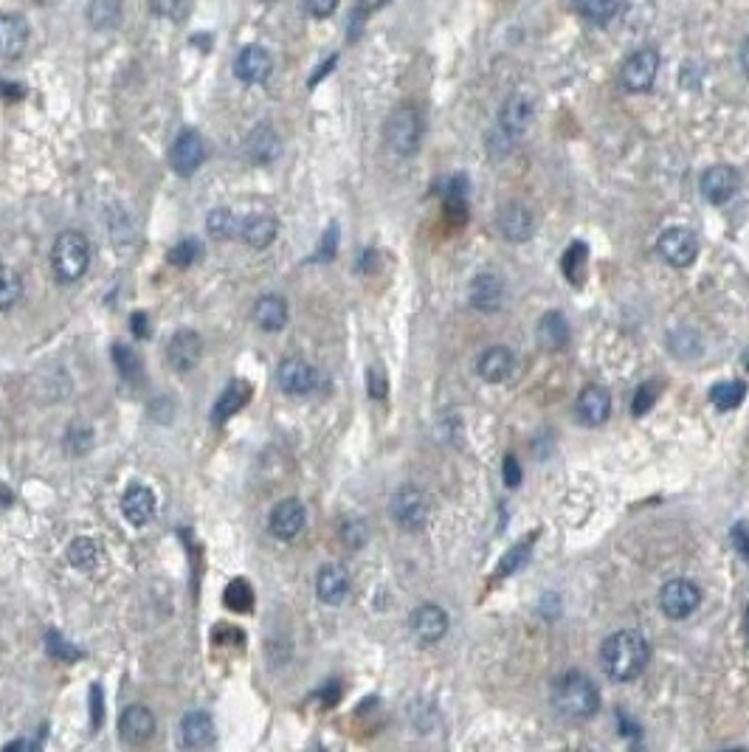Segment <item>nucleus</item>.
Listing matches in <instances>:
<instances>
[{"label": "nucleus", "mask_w": 749, "mask_h": 752, "mask_svg": "<svg viewBox=\"0 0 749 752\" xmlns=\"http://www.w3.org/2000/svg\"><path fill=\"white\" fill-rule=\"evenodd\" d=\"M648 660H651L648 640L634 629L614 631L600 648V668L614 682H634L648 668Z\"/></svg>", "instance_id": "nucleus-1"}, {"label": "nucleus", "mask_w": 749, "mask_h": 752, "mask_svg": "<svg viewBox=\"0 0 749 752\" xmlns=\"http://www.w3.org/2000/svg\"><path fill=\"white\" fill-rule=\"evenodd\" d=\"M552 707L564 722H589L600 710V693L589 676L569 671L552 685Z\"/></svg>", "instance_id": "nucleus-2"}, {"label": "nucleus", "mask_w": 749, "mask_h": 752, "mask_svg": "<svg viewBox=\"0 0 749 752\" xmlns=\"http://www.w3.org/2000/svg\"><path fill=\"white\" fill-rule=\"evenodd\" d=\"M51 268H54V277L60 282H68V285H74V282L85 277L88 268H91V243H88V237L77 229L57 234L54 248H51Z\"/></svg>", "instance_id": "nucleus-3"}, {"label": "nucleus", "mask_w": 749, "mask_h": 752, "mask_svg": "<svg viewBox=\"0 0 749 752\" xmlns=\"http://www.w3.org/2000/svg\"><path fill=\"white\" fill-rule=\"evenodd\" d=\"M533 119V108H530V102L524 99V96H510L507 99V105L499 113V124H496V130L490 133V150L493 155H507L513 147H516V141L519 136L527 130V124Z\"/></svg>", "instance_id": "nucleus-4"}, {"label": "nucleus", "mask_w": 749, "mask_h": 752, "mask_svg": "<svg viewBox=\"0 0 749 752\" xmlns=\"http://www.w3.org/2000/svg\"><path fill=\"white\" fill-rule=\"evenodd\" d=\"M702 606V589L688 578H673L659 592V609L668 620H685Z\"/></svg>", "instance_id": "nucleus-5"}, {"label": "nucleus", "mask_w": 749, "mask_h": 752, "mask_svg": "<svg viewBox=\"0 0 749 752\" xmlns=\"http://www.w3.org/2000/svg\"><path fill=\"white\" fill-rule=\"evenodd\" d=\"M659 74V51L654 46L637 48L620 68V82L631 93H645L654 88Z\"/></svg>", "instance_id": "nucleus-6"}, {"label": "nucleus", "mask_w": 749, "mask_h": 752, "mask_svg": "<svg viewBox=\"0 0 749 752\" xmlns=\"http://www.w3.org/2000/svg\"><path fill=\"white\" fill-rule=\"evenodd\" d=\"M392 519L398 524L400 530L406 533H414V530H423L428 522V513H431V505H428V496L420 488H400L395 496H392Z\"/></svg>", "instance_id": "nucleus-7"}, {"label": "nucleus", "mask_w": 749, "mask_h": 752, "mask_svg": "<svg viewBox=\"0 0 749 752\" xmlns=\"http://www.w3.org/2000/svg\"><path fill=\"white\" fill-rule=\"evenodd\" d=\"M423 139V122L414 108H400L386 122V141L398 155L417 153Z\"/></svg>", "instance_id": "nucleus-8"}, {"label": "nucleus", "mask_w": 749, "mask_h": 752, "mask_svg": "<svg viewBox=\"0 0 749 752\" xmlns=\"http://www.w3.org/2000/svg\"><path fill=\"white\" fill-rule=\"evenodd\" d=\"M657 251L662 260L673 268H688L699 257V237L685 226H673L659 234Z\"/></svg>", "instance_id": "nucleus-9"}, {"label": "nucleus", "mask_w": 749, "mask_h": 752, "mask_svg": "<svg viewBox=\"0 0 749 752\" xmlns=\"http://www.w3.org/2000/svg\"><path fill=\"white\" fill-rule=\"evenodd\" d=\"M203 161H206V141H203V136H200L198 130H184L178 139L172 141L169 164H172V169H175L181 178L195 175Z\"/></svg>", "instance_id": "nucleus-10"}, {"label": "nucleus", "mask_w": 749, "mask_h": 752, "mask_svg": "<svg viewBox=\"0 0 749 752\" xmlns=\"http://www.w3.org/2000/svg\"><path fill=\"white\" fill-rule=\"evenodd\" d=\"M276 381L282 386V392L302 398V395H310L319 386V372H316L313 364H307L305 358L291 355V358H282V364L276 369Z\"/></svg>", "instance_id": "nucleus-11"}, {"label": "nucleus", "mask_w": 749, "mask_h": 752, "mask_svg": "<svg viewBox=\"0 0 749 752\" xmlns=\"http://www.w3.org/2000/svg\"><path fill=\"white\" fill-rule=\"evenodd\" d=\"M738 189H741V175L730 164H716L702 175V195L713 206L730 203L738 195Z\"/></svg>", "instance_id": "nucleus-12"}, {"label": "nucleus", "mask_w": 749, "mask_h": 752, "mask_svg": "<svg viewBox=\"0 0 749 752\" xmlns=\"http://www.w3.org/2000/svg\"><path fill=\"white\" fill-rule=\"evenodd\" d=\"M307 524V510L299 499H282L279 505L271 510V533H274L279 541H293L305 530Z\"/></svg>", "instance_id": "nucleus-13"}, {"label": "nucleus", "mask_w": 749, "mask_h": 752, "mask_svg": "<svg viewBox=\"0 0 749 752\" xmlns=\"http://www.w3.org/2000/svg\"><path fill=\"white\" fill-rule=\"evenodd\" d=\"M409 626H412V634L420 643L434 645L440 643L445 637V631H448V614L440 606H434V603H423V606H417L412 612Z\"/></svg>", "instance_id": "nucleus-14"}, {"label": "nucleus", "mask_w": 749, "mask_h": 752, "mask_svg": "<svg viewBox=\"0 0 749 752\" xmlns=\"http://www.w3.org/2000/svg\"><path fill=\"white\" fill-rule=\"evenodd\" d=\"M119 736L124 744H147L155 736V716L150 707L144 705H130L124 707L119 716Z\"/></svg>", "instance_id": "nucleus-15"}, {"label": "nucleus", "mask_w": 749, "mask_h": 752, "mask_svg": "<svg viewBox=\"0 0 749 752\" xmlns=\"http://www.w3.org/2000/svg\"><path fill=\"white\" fill-rule=\"evenodd\" d=\"M274 71V60L262 46H245L234 60V77L245 85H262Z\"/></svg>", "instance_id": "nucleus-16"}, {"label": "nucleus", "mask_w": 749, "mask_h": 752, "mask_svg": "<svg viewBox=\"0 0 749 752\" xmlns=\"http://www.w3.org/2000/svg\"><path fill=\"white\" fill-rule=\"evenodd\" d=\"M200 355H203V341L195 330H178L169 338L167 361L175 372H192L198 367Z\"/></svg>", "instance_id": "nucleus-17"}, {"label": "nucleus", "mask_w": 749, "mask_h": 752, "mask_svg": "<svg viewBox=\"0 0 749 752\" xmlns=\"http://www.w3.org/2000/svg\"><path fill=\"white\" fill-rule=\"evenodd\" d=\"M575 415L589 429L603 426L609 420V415H612V395L603 386H586L578 403H575Z\"/></svg>", "instance_id": "nucleus-18"}, {"label": "nucleus", "mask_w": 749, "mask_h": 752, "mask_svg": "<svg viewBox=\"0 0 749 752\" xmlns=\"http://www.w3.org/2000/svg\"><path fill=\"white\" fill-rule=\"evenodd\" d=\"M350 589V572L341 567V564H327V567L319 569V575H316V595H319L321 603L338 606V603L347 600Z\"/></svg>", "instance_id": "nucleus-19"}, {"label": "nucleus", "mask_w": 749, "mask_h": 752, "mask_svg": "<svg viewBox=\"0 0 749 752\" xmlns=\"http://www.w3.org/2000/svg\"><path fill=\"white\" fill-rule=\"evenodd\" d=\"M496 226H499L505 240H510V243H524V240L533 237L535 220L527 206H521V203H507L505 209L499 212V217H496Z\"/></svg>", "instance_id": "nucleus-20"}, {"label": "nucleus", "mask_w": 749, "mask_h": 752, "mask_svg": "<svg viewBox=\"0 0 749 752\" xmlns=\"http://www.w3.org/2000/svg\"><path fill=\"white\" fill-rule=\"evenodd\" d=\"M29 23L20 15H0V60H17L29 46Z\"/></svg>", "instance_id": "nucleus-21"}, {"label": "nucleus", "mask_w": 749, "mask_h": 752, "mask_svg": "<svg viewBox=\"0 0 749 752\" xmlns=\"http://www.w3.org/2000/svg\"><path fill=\"white\" fill-rule=\"evenodd\" d=\"M181 744L186 750H206L214 744V722L206 710H189L181 719Z\"/></svg>", "instance_id": "nucleus-22"}, {"label": "nucleus", "mask_w": 749, "mask_h": 752, "mask_svg": "<svg viewBox=\"0 0 749 752\" xmlns=\"http://www.w3.org/2000/svg\"><path fill=\"white\" fill-rule=\"evenodd\" d=\"M513 369H516V358L507 347H488L476 361L479 378H485L488 384H505L513 375Z\"/></svg>", "instance_id": "nucleus-23"}, {"label": "nucleus", "mask_w": 749, "mask_h": 752, "mask_svg": "<svg viewBox=\"0 0 749 752\" xmlns=\"http://www.w3.org/2000/svg\"><path fill=\"white\" fill-rule=\"evenodd\" d=\"M122 513L133 527H144L155 516V493L147 485H130L122 496Z\"/></svg>", "instance_id": "nucleus-24"}, {"label": "nucleus", "mask_w": 749, "mask_h": 752, "mask_svg": "<svg viewBox=\"0 0 749 752\" xmlns=\"http://www.w3.org/2000/svg\"><path fill=\"white\" fill-rule=\"evenodd\" d=\"M502 299H505V282L496 277L493 271H485V274H476L474 282H471V305L482 313H493L502 307Z\"/></svg>", "instance_id": "nucleus-25"}, {"label": "nucleus", "mask_w": 749, "mask_h": 752, "mask_svg": "<svg viewBox=\"0 0 749 752\" xmlns=\"http://www.w3.org/2000/svg\"><path fill=\"white\" fill-rule=\"evenodd\" d=\"M535 341L541 350H550V353H558L569 344V324H566L564 313L552 310L547 316H541V322L535 327Z\"/></svg>", "instance_id": "nucleus-26"}, {"label": "nucleus", "mask_w": 749, "mask_h": 752, "mask_svg": "<svg viewBox=\"0 0 749 752\" xmlns=\"http://www.w3.org/2000/svg\"><path fill=\"white\" fill-rule=\"evenodd\" d=\"M254 322L265 333H279L288 324V302L279 293H265L254 305Z\"/></svg>", "instance_id": "nucleus-27"}, {"label": "nucleus", "mask_w": 749, "mask_h": 752, "mask_svg": "<svg viewBox=\"0 0 749 752\" xmlns=\"http://www.w3.org/2000/svg\"><path fill=\"white\" fill-rule=\"evenodd\" d=\"M245 153L254 164H271L282 153V141L276 136L274 127L268 124H260L251 136H248V144H245Z\"/></svg>", "instance_id": "nucleus-28"}, {"label": "nucleus", "mask_w": 749, "mask_h": 752, "mask_svg": "<svg viewBox=\"0 0 749 752\" xmlns=\"http://www.w3.org/2000/svg\"><path fill=\"white\" fill-rule=\"evenodd\" d=\"M251 400V384L248 381H231L226 389H223V395L217 398L212 409V420L220 426V423H226L229 417H234L240 409H243L245 403Z\"/></svg>", "instance_id": "nucleus-29"}, {"label": "nucleus", "mask_w": 749, "mask_h": 752, "mask_svg": "<svg viewBox=\"0 0 749 752\" xmlns=\"http://www.w3.org/2000/svg\"><path fill=\"white\" fill-rule=\"evenodd\" d=\"M240 234L251 248H268L279 234V223L271 215H254L240 223Z\"/></svg>", "instance_id": "nucleus-30"}, {"label": "nucleus", "mask_w": 749, "mask_h": 752, "mask_svg": "<svg viewBox=\"0 0 749 752\" xmlns=\"http://www.w3.org/2000/svg\"><path fill=\"white\" fill-rule=\"evenodd\" d=\"M88 23L96 31L116 29L122 23V0H91L88 3Z\"/></svg>", "instance_id": "nucleus-31"}, {"label": "nucleus", "mask_w": 749, "mask_h": 752, "mask_svg": "<svg viewBox=\"0 0 749 752\" xmlns=\"http://www.w3.org/2000/svg\"><path fill=\"white\" fill-rule=\"evenodd\" d=\"M747 398V384L741 381H724V384H716L710 389V400L719 412H733Z\"/></svg>", "instance_id": "nucleus-32"}, {"label": "nucleus", "mask_w": 749, "mask_h": 752, "mask_svg": "<svg viewBox=\"0 0 749 752\" xmlns=\"http://www.w3.org/2000/svg\"><path fill=\"white\" fill-rule=\"evenodd\" d=\"M23 299V277L15 268L0 265V313L12 310Z\"/></svg>", "instance_id": "nucleus-33"}, {"label": "nucleus", "mask_w": 749, "mask_h": 752, "mask_svg": "<svg viewBox=\"0 0 749 752\" xmlns=\"http://www.w3.org/2000/svg\"><path fill=\"white\" fill-rule=\"evenodd\" d=\"M575 12L595 26H606L617 15V0H575Z\"/></svg>", "instance_id": "nucleus-34"}, {"label": "nucleus", "mask_w": 749, "mask_h": 752, "mask_svg": "<svg viewBox=\"0 0 749 752\" xmlns=\"http://www.w3.org/2000/svg\"><path fill=\"white\" fill-rule=\"evenodd\" d=\"M68 561H71V567L82 569V572H91V569L99 564V544L88 536L74 538L71 547H68Z\"/></svg>", "instance_id": "nucleus-35"}, {"label": "nucleus", "mask_w": 749, "mask_h": 752, "mask_svg": "<svg viewBox=\"0 0 749 752\" xmlns=\"http://www.w3.org/2000/svg\"><path fill=\"white\" fill-rule=\"evenodd\" d=\"M110 355H113V364H116V369H119V375H122L124 381H136V378H141V355L133 350V347H127V344H113V350H110Z\"/></svg>", "instance_id": "nucleus-36"}, {"label": "nucleus", "mask_w": 749, "mask_h": 752, "mask_svg": "<svg viewBox=\"0 0 749 752\" xmlns=\"http://www.w3.org/2000/svg\"><path fill=\"white\" fill-rule=\"evenodd\" d=\"M223 603L229 606L231 612H237V614L251 612V609H254V589H251L248 581L237 578V581H231V584L226 586V592H223Z\"/></svg>", "instance_id": "nucleus-37"}, {"label": "nucleus", "mask_w": 749, "mask_h": 752, "mask_svg": "<svg viewBox=\"0 0 749 752\" xmlns=\"http://www.w3.org/2000/svg\"><path fill=\"white\" fill-rule=\"evenodd\" d=\"M206 229L214 240H231L234 234H240V220L234 217L231 209H214L206 220Z\"/></svg>", "instance_id": "nucleus-38"}, {"label": "nucleus", "mask_w": 749, "mask_h": 752, "mask_svg": "<svg viewBox=\"0 0 749 752\" xmlns=\"http://www.w3.org/2000/svg\"><path fill=\"white\" fill-rule=\"evenodd\" d=\"M586 262H589V248L583 243H572L564 251V274L566 279H572L575 285H581L583 274H586Z\"/></svg>", "instance_id": "nucleus-39"}, {"label": "nucleus", "mask_w": 749, "mask_h": 752, "mask_svg": "<svg viewBox=\"0 0 749 752\" xmlns=\"http://www.w3.org/2000/svg\"><path fill=\"white\" fill-rule=\"evenodd\" d=\"M200 254H203V246H200L195 237H186V240H181L178 246L169 248L167 257H169V262L175 265V268H189L192 262L198 260Z\"/></svg>", "instance_id": "nucleus-40"}, {"label": "nucleus", "mask_w": 749, "mask_h": 752, "mask_svg": "<svg viewBox=\"0 0 749 752\" xmlns=\"http://www.w3.org/2000/svg\"><path fill=\"white\" fill-rule=\"evenodd\" d=\"M46 651L54 660L62 662H77L82 657V651H79L77 645L71 643V640H62L57 631H48L46 634Z\"/></svg>", "instance_id": "nucleus-41"}, {"label": "nucleus", "mask_w": 749, "mask_h": 752, "mask_svg": "<svg viewBox=\"0 0 749 752\" xmlns=\"http://www.w3.org/2000/svg\"><path fill=\"white\" fill-rule=\"evenodd\" d=\"M659 400V386L654 381H645V384L637 386V395L631 400V415L634 417H645L651 409H654V403Z\"/></svg>", "instance_id": "nucleus-42"}, {"label": "nucleus", "mask_w": 749, "mask_h": 752, "mask_svg": "<svg viewBox=\"0 0 749 752\" xmlns=\"http://www.w3.org/2000/svg\"><path fill=\"white\" fill-rule=\"evenodd\" d=\"M341 541L350 547V550H358V547H364L367 544V538H369V530H367V522L364 519H344L341 522Z\"/></svg>", "instance_id": "nucleus-43"}, {"label": "nucleus", "mask_w": 749, "mask_h": 752, "mask_svg": "<svg viewBox=\"0 0 749 752\" xmlns=\"http://www.w3.org/2000/svg\"><path fill=\"white\" fill-rule=\"evenodd\" d=\"M527 555H530V541H521V544H516L510 553L499 561V575H513L516 569L527 561Z\"/></svg>", "instance_id": "nucleus-44"}, {"label": "nucleus", "mask_w": 749, "mask_h": 752, "mask_svg": "<svg viewBox=\"0 0 749 752\" xmlns=\"http://www.w3.org/2000/svg\"><path fill=\"white\" fill-rule=\"evenodd\" d=\"M338 251V226H330V229L324 231V237H321V246L319 251L313 254V260L316 262H330L336 257Z\"/></svg>", "instance_id": "nucleus-45"}, {"label": "nucleus", "mask_w": 749, "mask_h": 752, "mask_svg": "<svg viewBox=\"0 0 749 752\" xmlns=\"http://www.w3.org/2000/svg\"><path fill=\"white\" fill-rule=\"evenodd\" d=\"M338 9V0H305V12L310 17H330Z\"/></svg>", "instance_id": "nucleus-46"}, {"label": "nucleus", "mask_w": 749, "mask_h": 752, "mask_svg": "<svg viewBox=\"0 0 749 752\" xmlns=\"http://www.w3.org/2000/svg\"><path fill=\"white\" fill-rule=\"evenodd\" d=\"M68 448L74 454H85L91 448V431L88 429H71L68 431Z\"/></svg>", "instance_id": "nucleus-47"}, {"label": "nucleus", "mask_w": 749, "mask_h": 752, "mask_svg": "<svg viewBox=\"0 0 749 752\" xmlns=\"http://www.w3.org/2000/svg\"><path fill=\"white\" fill-rule=\"evenodd\" d=\"M730 538H733V544H735V550H738V555H741L744 561H749V527H747V524H735L733 533H730Z\"/></svg>", "instance_id": "nucleus-48"}, {"label": "nucleus", "mask_w": 749, "mask_h": 752, "mask_svg": "<svg viewBox=\"0 0 749 752\" xmlns=\"http://www.w3.org/2000/svg\"><path fill=\"white\" fill-rule=\"evenodd\" d=\"M181 3H184V0H150L153 12H155V15H161V17L178 15V12H181Z\"/></svg>", "instance_id": "nucleus-49"}, {"label": "nucleus", "mask_w": 749, "mask_h": 752, "mask_svg": "<svg viewBox=\"0 0 749 752\" xmlns=\"http://www.w3.org/2000/svg\"><path fill=\"white\" fill-rule=\"evenodd\" d=\"M369 389H372V398H383L386 395V384H383V375L378 367L369 369Z\"/></svg>", "instance_id": "nucleus-50"}, {"label": "nucleus", "mask_w": 749, "mask_h": 752, "mask_svg": "<svg viewBox=\"0 0 749 752\" xmlns=\"http://www.w3.org/2000/svg\"><path fill=\"white\" fill-rule=\"evenodd\" d=\"M505 482L510 485V488H516L521 482V471H519V462H516V457H507L505 460Z\"/></svg>", "instance_id": "nucleus-51"}, {"label": "nucleus", "mask_w": 749, "mask_h": 752, "mask_svg": "<svg viewBox=\"0 0 749 752\" xmlns=\"http://www.w3.org/2000/svg\"><path fill=\"white\" fill-rule=\"evenodd\" d=\"M91 710H93V727L102 724V688L93 685L91 688Z\"/></svg>", "instance_id": "nucleus-52"}, {"label": "nucleus", "mask_w": 749, "mask_h": 752, "mask_svg": "<svg viewBox=\"0 0 749 752\" xmlns=\"http://www.w3.org/2000/svg\"><path fill=\"white\" fill-rule=\"evenodd\" d=\"M130 327H133V336H138V338L150 336V327H147V313H133V316H130Z\"/></svg>", "instance_id": "nucleus-53"}, {"label": "nucleus", "mask_w": 749, "mask_h": 752, "mask_svg": "<svg viewBox=\"0 0 749 752\" xmlns=\"http://www.w3.org/2000/svg\"><path fill=\"white\" fill-rule=\"evenodd\" d=\"M34 747H40V741H26V738H17V741H9V744H6V750H34Z\"/></svg>", "instance_id": "nucleus-54"}, {"label": "nucleus", "mask_w": 749, "mask_h": 752, "mask_svg": "<svg viewBox=\"0 0 749 752\" xmlns=\"http://www.w3.org/2000/svg\"><path fill=\"white\" fill-rule=\"evenodd\" d=\"M741 68L749 74V37L744 40V46H741Z\"/></svg>", "instance_id": "nucleus-55"}, {"label": "nucleus", "mask_w": 749, "mask_h": 752, "mask_svg": "<svg viewBox=\"0 0 749 752\" xmlns=\"http://www.w3.org/2000/svg\"><path fill=\"white\" fill-rule=\"evenodd\" d=\"M747 637H749V606H747Z\"/></svg>", "instance_id": "nucleus-56"}, {"label": "nucleus", "mask_w": 749, "mask_h": 752, "mask_svg": "<svg viewBox=\"0 0 749 752\" xmlns=\"http://www.w3.org/2000/svg\"><path fill=\"white\" fill-rule=\"evenodd\" d=\"M265 3H274V0H265Z\"/></svg>", "instance_id": "nucleus-57"}, {"label": "nucleus", "mask_w": 749, "mask_h": 752, "mask_svg": "<svg viewBox=\"0 0 749 752\" xmlns=\"http://www.w3.org/2000/svg\"><path fill=\"white\" fill-rule=\"evenodd\" d=\"M747 369H749V358H747Z\"/></svg>", "instance_id": "nucleus-58"}]
</instances>
